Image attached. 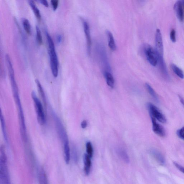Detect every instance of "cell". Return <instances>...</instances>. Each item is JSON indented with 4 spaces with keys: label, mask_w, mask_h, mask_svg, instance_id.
<instances>
[{
    "label": "cell",
    "mask_w": 184,
    "mask_h": 184,
    "mask_svg": "<svg viewBox=\"0 0 184 184\" xmlns=\"http://www.w3.org/2000/svg\"><path fill=\"white\" fill-rule=\"evenodd\" d=\"M46 35L48 44L49 54L50 59L51 71L54 77H57L58 74V59L52 38L47 32H46Z\"/></svg>",
    "instance_id": "cell-1"
},
{
    "label": "cell",
    "mask_w": 184,
    "mask_h": 184,
    "mask_svg": "<svg viewBox=\"0 0 184 184\" xmlns=\"http://www.w3.org/2000/svg\"><path fill=\"white\" fill-rule=\"evenodd\" d=\"M0 179L1 184H10V176L8 168L7 158L5 148L1 146L0 156Z\"/></svg>",
    "instance_id": "cell-2"
},
{
    "label": "cell",
    "mask_w": 184,
    "mask_h": 184,
    "mask_svg": "<svg viewBox=\"0 0 184 184\" xmlns=\"http://www.w3.org/2000/svg\"><path fill=\"white\" fill-rule=\"evenodd\" d=\"M32 96L36 107L37 120L40 125H44L46 122V118L42 103L34 91L32 93Z\"/></svg>",
    "instance_id": "cell-3"
},
{
    "label": "cell",
    "mask_w": 184,
    "mask_h": 184,
    "mask_svg": "<svg viewBox=\"0 0 184 184\" xmlns=\"http://www.w3.org/2000/svg\"><path fill=\"white\" fill-rule=\"evenodd\" d=\"M52 115L55 124L56 129L58 135L62 141L63 142V143L69 141L67 132H66L65 128L60 119L59 118V117L57 116L54 112H53Z\"/></svg>",
    "instance_id": "cell-4"
},
{
    "label": "cell",
    "mask_w": 184,
    "mask_h": 184,
    "mask_svg": "<svg viewBox=\"0 0 184 184\" xmlns=\"http://www.w3.org/2000/svg\"><path fill=\"white\" fill-rule=\"evenodd\" d=\"M147 106L150 116L154 117L160 122L163 123H166V118L158 107L151 103H148Z\"/></svg>",
    "instance_id": "cell-5"
},
{
    "label": "cell",
    "mask_w": 184,
    "mask_h": 184,
    "mask_svg": "<svg viewBox=\"0 0 184 184\" xmlns=\"http://www.w3.org/2000/svg\"><path fill=\"white\" fill-rule=\"evenodd\" d=\"M144 51L149 63L152 66H156L158 63V56L156 49L147 45L145 47Z\"/></svg>",
    "instance_id": "cell-6"
},
{
    "label": "cell",
    "mask_w": 184,
    "mask_h": 184,
    "mask_svg": "<svg viewBox=\"0 0 184 184\" xmlns=\"http://www.w3.org/2000/svg\"><path fill=\"white\" fill-rule=\"evenodd\" d=\"M156 50L159 55L163 56L164 48L162 33L160 29L156 30Z\"/></svg>",
    "instance_id": "cell-7"
},
{
    "label": "cell",
    "mask_w": 184,
    "mask_h": 184,
    "mask_svg": "<svg viewBox=\"0 0 184 184\" xmlns=\"http://www.w3.org/2000/svg\"><path fill=\"white\" fill-rule=\"evenodd\" d=\"M82 20L83 24L84 32L86 36L88 53V54L90 55L91 46H92V40H91L89 26L88 22L85 20L84 19Z\"/></svg>",
    "instance_id": "cell-8"
},
{
    "label": "cell",
    "mask_w": 184,
    "mask_h": 184,
    "mask_svg": "<svg viewBox=\"0 0 184 184\" xmlns=\"http://www.w3.org/2000/svg\"><path fill=\"white\" fill-rule=\"evenodd\" d=\"M152 123V130L154 133L160 137H164L166 135L165 130L162 126L158 123L156 120L151 116Z\"/></svg>",
    "instance_id": "cell-9"
},
{
    "label": "cell",
    "mask_w": 184,
    "mask_h": 184,
    "mask_svg": "<svg viewBox=\"0 0 184 184\" xmlns=\"http://www.w3.org/2000/svg\"><path fill=\"white\" fill-rule=\"evenodd\" d=\"M182 1H177L175 4L174 9L178 18L180 21L182 22L184 20V13Z\"/></svg>",
    "instance_id": "cell-10"
},
{
    "label": "cell",
    "mask_w": 184,
    "mask_h": 184,
    "mask_svg": "<svg viewBox=\"0 0 184 184\" xmlns=\"http://www.w3.org/2000/svg\"><path fill=\"white\" fill-rule=\"evenodd\" d=\"M158 63H159V65H160L161 71H162V73L165 78H166L167 79H168L169 78V76L168 71H167L166 64H165L164 58H163V56L158 55Z\"/></svg>",
    "instance_id": "cell-11"
},
{
    "label": "cell",
    "mask_w": 184,
    "mask_h": 184,
    "mask_svg": "<svg viewBox=\"0 0 184 184\" xmlns=\"http://www.w3.org/2000/svg\"><path fill=\"white\" fill-rule=\"evenodd\" d=\"M91 157L88 154L84 155V173L87 175H88L90 172L91 167H92V161Z\"/></svg>",
    "instance_id": "cell-12"
},
{
    "label": "cell",
    "mask_w": 184,
    "mask_h": 184,
    "mask_svg": "<svg viewBox=\"0 0 184 184\" xmlns=\"http://www.w3.org/2000/svg\"><path fill=\"white\" fill-rule=\"evenodd\" d=\"M107 39H108V45L109 48L112 51H115L116 49V45L113 35L111 32L109 30L106 31Z\"/></svg>",
    "instance_id": "cell-13"
},
{
    "label": "cell",
    "mask_w": 184,
    "mask_h": 184,
    "mask_svg": "<svg viewBox=\"0 0 184 184\" xmlns=\"http://www.w3.org/2000/svg\"><path fill=\"white\" fill-rule=\"evenodd\" d=\"M104 74L107 85L113 88L114 87L115 81L112 74L110 72L107 71L104 72Z\"/></svg>",
    "instance_id": "cell-14"
},
{
    "label": "cell",
    "mask_w": 184,
    "mask_h": 184,
    "mask_svg": "<svg viewBox=\"0 0 184 184\" xmlns=\"http://www.w3.org/2000/svg\"><path fill=\"white\" fill-rule=\"evenodd\" d=\"M64 158L66 163L69 164L70 160V150L69 145V142L64 143Z\"/></svg>",
    "instance_id": "cell-15"
},
{
    "label": "cell",
    "mask_w": 184,
    "mask_h": 184,
    "mask_svg": "<svg viewBox=\"0 0 184 184\" xmlns=\"http://www.w3.org/2000/svg\"><path fill=\"white\" fill-rule=\"evenodd\" d=\"M151 154L154 156L155 159L161 164H165V159L164 156L162 154L158 152V151L152 150L151 151Z\"/></svg>",
    "instance_id": "cell-16"
},
{
    "label": "cell",
    "mask_w": 184,
    "mask_h": 184,
    "mask_svg": "<svg viewBox=\"0 0 184 184\" xmlns=\"http://www.w3.org/2000/svg\"><path fill=\"white\" fill-rule=\"evenodd\" d=\"M28 2L30 7L32 8V11L34 12L35 15L37 19L39 20H41V15L40 11H39L38 8L37 7L34 1H29Z\"/></svg>",
    "instance_id": "cell-17"
},
{
    "label": "cell",
    "mask_w": 184,
    "mask_h": 184,
    "mask_svg": "<svg viewBox=\"0 0 184 184\" xmlns=\"http://www.w3.org/2000/svg\"><path fill=\"white\" fill-rule=\"evenodd\" d=\"M36 82L37 86V88H38L39 94H40L41 98H42L43 99V102L44 103V104L45 107H46L47 104L46 99V96H45L44 90H43L42 86H41L40 81H39V80L38 79L36 80Z\"/></svg>",
    "instance_id": "cell-18"
},
{
    "label": "cell",
    "mask_w": 184,
    "mask_h": 184,
    "mask_svg": "<svg viewBox=\"0 0 184 184\" xmlns=\"http://www.w3.org/2000/svg\"><path fill=\"white\" fill-rule=\"evenodd\" d=\"M39 184H49L46 173L43 169H41L39 175Z\"/></svg>",
    "instance_id": "cell-19"
},
{
    "label": "cell",
    "mask_w": 184,
    "mask_h": 184,
    "mask_svg": "<svg viewBox=\"0 0 184 184\" xmlns=\"http://www.w3.org/2000/svg\"><path fill=\"white\" fill-rule=\"evenodd\" d=\"M171 66L174 72L180 78L183 79L184 74L182 70L175 64H171Z\"/></svg>",
    "instance_id": "cell-20"
},
{
    "label": "cell",
    "mask_w": 184,
    "mask_h": 184,
    "mask_svg": "<svg viewBox=\"0 0 184 184\" xmlns=\"http://www.w3.org/2000/svg\"><path fill=\"white\" fill-rule=\"evenodd\" d=\"M117 152L119 156L124 162L127 163H129L130 162L129 157L125 150L121 148H118L117 150Z\"/></svg>",
    "instance_id": "cell-21"
},
{
    "label": "cell",
    "mask_w": 184,
    "mask_h": 184,
    "mask_svg": "<svg viewBox=\"0 0 184 184\" xmlns=\"http://www.w3.org/2000/svg\"><path fill=\"white\" fill-rule=\"evenodd\" d=\"M23 26L26 32L28 35L31 34V27L29 21L26 18H23L22 19Z\"/></svg>",
    "instance_id": "cell-22"
},
{
    "label": "cell",
    "mask_w": 184,
    "mask_h": 184,
    "mask_svg": "<svg viewBox=\"0 0 184 184\" xmlns=\"http://www.w3.org/2000/svg\"><path fill=\"white\" fill-rule=\"evenodd\" d=\"M145 86L148 92L150 95V96L154 99L155 101H156V102H158V97L157 96V95L156 93V92H155L153 88H152V87L148 83L146 84Z\"/></svg>",
    "instance_id": "cell-23"
},
{
    "label": "cell",
    "mask_w": 184,
    "mask_h": 184,
    "mask_svg": "<svg viewBox=\"0 0 184 184\" xmlns=\"http://www.w3.org/2000/svg\"><path fill=\"white\" fill-rule=\"evenodd\" d=\"M1 126L2 130V132L4 136V138L7 142L8 141V138L7 132H6V125L5 123V119H4V117L2 113L1 112Z\"/></svg>",
    "instance_id": "cell-24"
},
{
    "label": "cell",
    "mask_w": 184,
    "mask_h": 184,
    "mask_svg": "<svg viewBox=\"0 0 184 184\" xmlns=\"http://www.w3.org/2000/svg\"><path fill=\"white\" fill-rule=\"evenodd\" d=\"M36 40L38 44L41 45L43 44V39L41 31L38 26H36Z\"/></svg>",
    "instance_id": "cell-25"
},
{
    "label": "cell",
    "mask_w": 184,
    "mask_h": 184,
    "mask_svg": "<svg viewBox=\"0 0 184 184\" xmlns=\"http://www.w3.org/2000/svg\"><path fill=\"white\" fill-rule=\"evenodd\" d=\"M86 149L87 154H88L91 158H92L93 155V149L92 144L90 142H87Z\"/></svg>",
    "instance_id": "cell-26"
},
{
    "label": "cell",
    "mask_w": 184,
    "mask_h": 184,
    "mask_svg": "<svg viewBox=\"0 0 184 184\" xmlns=\"http://www.w3.org/2000/svg\"><path fill=\"white\" fill-rule=\"evenodd\" d=\"M170 39L173 43H175L176 41V32L175 29L171 30L170 32Z\"/></svg>",
    "instance_id": "cell-27"
},
{
    "label": "cell",
    "mask_w": 184,
    "mask_h": 184,
    "mask_svg": "<svg viewBox=\"0 0 184 184\" xmlns=\"http://www.w3.org/2000/svg\"><path fill=\"white\" fill-rule=\"evenodd\" d=\"M177 134L179 138L184 140V127L178 130Z\"/></svg>",
    "instance_id": "cell-28"
},
{
    "label": "cell",
    "mask_w": 184,
    "mask_h": 184,
    "mask_svg": "<svg viewBox=\"0 0 184 184\" xmlns=\"http://www.w3.org/2000/svg\"><path fill=\"white\" fill-rule=\"evenodd\" d=\"M51 5L52 6L54 11H55L57 9L58 6L59 1H58V0H51Z\"/></svg>",
    "instance_id": "cell-29"
},
{
    "label": "cell",
    "mask_w": 184,
    "mask_h": 184,
    "mask_svg": "<svg viewBox=\"0 0 184 184\" xmlns=\"http://www.w3.org/2000/svg\"><path fill=\"white\" fill-rule=\"evenodd\" d=\"M173 164L175 165V166L176 167V168L178 169L179 171H180L181 172L184 174V168L181 165H180L178 163L176 162H174Z\"/></svg>",
    "instance_id": "cell-30"
},
{
    "label": "cell",
    "mask_w": 184,
    "mask_h": 184,
    "mask_svg": "<svg viewBox=\"0 0 184 184\" xmlns=\"http://www.w3.org/2000/svg\"><path fill=\"white\" fill-rule=\"evenodd\" d=\"M56 40L57 43L59 44L61 43L62 40V36L60 34L58 35L56 37Z\"/></svg>",
    "instance_id": "cell-31"
},
{
    "label": "cell",
    "mask_w": 184,
    "mask_h": 184,
    "mask_svg": "<svg viewBox=\"0 0 184 184\" xmlns=\"http://www.w3.org/2000/svg\"><path fill=\"white\" fill-rule=\"evenodd\" d=\"M88 123L87 122L86 120H84L81 123V126L83 129H85V128L87 126Z\"/></svg>",
    "instance_id": "cell-32"
},
{
    "label": "cell",
    "mask_w": 184,
    "mask_h": 184,
    "mask_svg": "<svg viewBox=\"0 0 184 184\" xmlns=\"http://www.w3.org/2000/svg\"><path fill=\"white\" fill-rule=\"evenodd\" d=\"M40 3L42 4L43 5H44L45 7H48L49 6V4L48 2L46 0H41L39 1Z\"/></svg>",
    "instance_id": "cell-33"
},
{
    "label": "cell",
    "mask_w": 184,
    "mask_h": 184,
    "mask_svg": "<svg viewBox=\"0 0 184 184\" xmlns=\"http://www.w3.org/2000/svg\"><path fill=\"white\" fill-rule=\"evenodd\" d=\"M178 97L180 102L182 104V105L184 107V99L183 98V97H182L181 96H180V95H178Z\"/></svg>",
    "instance_id": "cell-34"
},
{
    "label": "cell",
    "mask_w": 184,
    "mask_h": 184,
    "mask_svg": "<svg viewBox=\"0 0 184 184\" xmlns=\"http://www.w3.org/2000/svg\"><path fill=\"white\" fill-rule=\"evenodd\" d=\"M182 2L183 5L184 6V1H182Z\"/></svg>",
    "instance_id": "cell-35"
}]
</instances>
